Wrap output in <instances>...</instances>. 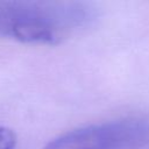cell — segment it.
Wrapping results in <instances>:
<instances>
[{
    "label": "cell",
    "instance_id": "cell-1",
    "mask_svg": "<svg viewBox=\"0 0 149 149\" xmlns=\"http://www.w3.org/2000/svg\"><path fill=\"white\" fill-rule=\"evenodd\" d=\"M92 19L93 10L83 2L0 1V36L26 43H58Z\"/></svg>",
    "mask_w": 149,
    "mask_h": 149
},
{
    "label": "cell",
    "instance_id": "cell-2",
    "mask_svg": "<svg viewBox=\"0 0 149 149\" xmlns=\"http://www.w3.org/2000/svg\"><path fill=\"white\" fill-rule=\"evenodd\" d=\"M149 143V120L126 118L70 130L43 149H141Z\"/></svg>",
    "mask_w": 149,
    "mask_h": 149
},
{
    "label": "cell",
    "instance_id": "cell-3",
    "mask_svg": "<svg viewBox=\"0 0 149 149\" xmlns=\"http://www.w3.org/2000/svg\"><path fill=\"white\" fill-rule=\"evenodd\" d=\"M16 137L12 129L0 126V149H15Z\"/></svg>",
    "mask_w": 149,
    "mask_h": 149
}]
</instances>
